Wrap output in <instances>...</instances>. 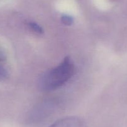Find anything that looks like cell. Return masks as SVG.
<instances>
[{"label": "cell", "mask_w": 127, "mask_h": 127, "mask_svg": "<svg viewBox=\"0 0 127 127\" xmlns=\"http://www.w3.org/2000/svg\"><path fill=\"white\" fill-rule=\"evenodd\" d=\"M75 64L69 56L65 57L57 66L42 74L38 80V87L44 92L52 91L64 85L74 75Z\"/></svg>", "instance_id": "cell-1"}, {"label": "cell", "mask_w": 127, "mask_h": 127, "mask_svg": "<svg viewBox=\"0 0 127 127\" xmlns=\"http://www.w3.org/2000/svg\"><path fill=\"white\" fill-rule=\"evenodd\" d=\"M48 127H87V125L81 117L71 116L58 120Z\"/></svg>", "instance_id": "cell-2"}, {"label": "cell", "mask_w": 127, "mask_h": 127, "mask_svg": "<svg viewBox=\"0 0 127 127\" xmlns=\"http://www.w3.org/2000/svg\"><path fill=\"white\" fill-rule=\"evenodd\" d=\"M9 74L6 54L4 49L0 46V80L7 79L9 76Z\"/></svg>", "instance_id": "cell-3"}, {"label": "cell", "mask_w": 127, "mask_h": 127, "mask_svg": "<svg viewBox=\"0 0 127 127\" xmlns=\"http://www.w3.org/2000/svg\"><path fill=\"white\" fill-rule=\"evenodd\" d=\"M28 28H29L31 31L37 34H42L44 33L43 28L34 21H28L26 23Z\"/></svg>", "instance_id": "cell-4"}, {"label": "cell", "mask_w": 127, "mask_h": 127, "mask_svg": "<svg viewBox=\"0 0 127 127\" xmlns=\"http://www.w3.org/2000/svg\"><path fill=\"white\" fill-rule=\"evenodd\" d=\"M61 21L64 25L70 26L74 23V19L71 16L68 14H63L61 16Z\"/></svg>", "instance_id": "cell-5"}, {"label": "cell", "mask_w": 127, "mask_h": 127, "mask_svg": "<svg viewBox=\"0 0 127 127\" xmlns=\"http://www.w3.org/2000/svg\"><path fill=\"white\" fill-rule=\"evenodd\" d=\"M113 1H115V0H113Z\"/></svg>", "instance_id": "cell-6"}]
</instances>
